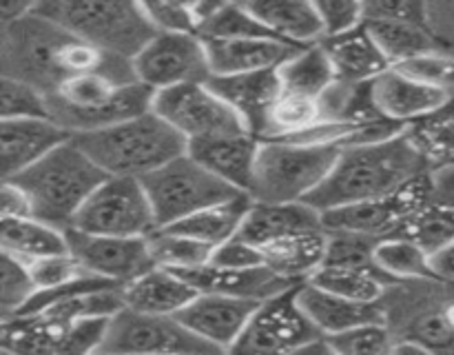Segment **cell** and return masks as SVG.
Wrapping results in <instances>:
<instances>
[{
  "label": "cell",
  "instance_id": "cell-4",
  "mask_svg": "<svg viewBox=\"0 0 454 355\" xmlns=\"http://www.w3.org/2000/svg\"><path fill=\"white\" fill-rule=\"evenodd\" d=\"M155 89L142 83H120L114 75H71L47 93L51 118L71 136L111 127L153 109Z\"/></svg>",
  "mask_w": 454,
  "mask_h": 355
},
{
  "label": "cell",
  "instance_id": "cell-29",
  "mask_svg": "<svg viewBox=\"0 0 454 355\" xmlns=\"http://www.w3.org/2000/svg\"><path fill=\"white\" fill-rule=\"evenodd\" d=\"M244 4L278 38L301 47L324 38L322 20L310 0H247Z\"/></svg>",
  "mask_w": 454,
  "mask_h": 355
},
{
  "label": "cell",
  "instance_id": "cell-44",
  "mask_svg": "<svg viewBox=\"0 0 454 355\" xmlns=\"http://www.w3.org/2000/svg\"><path fill=\"white\" fill-rule=\"evenodd\" d=\"M399 67L406 74L415 75V78L424 80V83L433 84V87L443 89L446 93H450L454 100V56L446 53L443 49H434V51L424 53V56H417L412 60L402 62Z\"/></svg>",
  "mask_w": 454,
  "mask_h": 355
},
{
  "label": "cell",
  "instance_id": "cell-55",
  "mask_svg": "<svg viewBox=\"0 0 454 355\" xmlns=\"http://www.w3.org/2000/svg\"><path fill=\"white\" fill-rule=\"evenodd\" d=\"M364 3H368V0H364Z\"/></svg>",
  "mask_w": 454,
  "mask_h": 355
},
{
  "label": "cell",
  "instance_id": "cell-50",
  "mask_svg": "<svg viewBox=\"0 0 454 355\" xmlns=\"http://www.w3.org/2000/svg\"><path fill=\"white\" fill-rule=\"evenodd\" d=\"M168 3L180 9L182 13H186L195 25V31H198L226 0H168Z\"/></svg>",
  "mask_w": 454,
  "mask_h": 355
},
{
  "label": "cell",
  "instance_id": "cell-26",
  "mask_svg": "<svg viewBox=\"0 0 454 355\" xmlns=\"http://www.w3.org/2000/svg\"><path fill=\"white\" fill-rule=\"evenodd\" d=\"M198 293L180 271L155 264L124 284V306L142 313L177 315Z\"/></svg>",
  "mask_w": 454,
  "mask_h": 355
},
{
  "label": "cell",
  "instance_id": "cell-11",
  "mask_svg": "<svg viewBox=\"0 0 454 355\" xmlns=\"http://www.w3.org/2000/svg\"><path fill=\"white\" fill-rule=\"evenodd\" d=\"M295 287L262 300L233 353H306L324 335L301 309Z\"/></svg>",
  "mask_w": 454,
  "mask_h": 355
},
{
  "label": "cell",
  "instance_id": "cell-41",
  "mask_svg": "<svg viewBox=\"0 0 454 355\" xmlns=\"http://www.w3.org/2000/svg\"><path fill=\"white\" fill-rule=\"evenodd\" d=\"M38 293L29 264L13 253L3 251L0 262V315L12 318L18 315L31 297Z\"/></svg>",
  "mask_w": 454,
  "mask_h": 355
},
{
  "label": "cell",
  "instance_id": "cell-20",
  "mask_svg": "<svg viewBox=\"0 0 454 355\" xmlns=\"http://www.w3.org/2000/svg\"><path fill=\"white\" fill-rule=\"evenodd\" d=\"M208 53V65L213 75L251 74V71L278 69L284 60L293 56L301 44L275 36L260 38H204Z\"/></svg>",
  "mask_w": 454,
  "mask_h": 355
},
{
  "label": "cell",
  "instance_id": "cell-17",
  "mask_svg": "<svg viewBox=\"0 0 454 355\" xmlns=\"http://www.w3.org/2000/svg\"><path fill=\"white\" fill-rule=\"evenodd\" d=\"M257 306L260 300L222 293H198L177 313V320L215 351H233Z\"/></svg>",
  "mask_w": 454,
  "mask_h": 355
},
{
  "label": "cell",
  "instance_id": "cell-25",
  "mask_svg": "<svg viewBox=\"0 0 454 355\" xmlns=\"http://www.w3.org/2000/svg\"><path fill=\"white\" fill-rule=\"evenodd\" d=\"M297 297H300L301 309L306 311V315L313 320V324L324 335L341 333L346 328L357 327V324L388 322V315H386L381 302L348 300V297H341L310 282L300 284Z\"/></svg>",
  "mask_w": 454,
  "mask_h": 355
},
{
  "label": "cell",
  "instance_id": "cell-35",
  "mask_svg": "<svg viewBox=\"0 0 454 355\" xmlns=\"http://www.w3.org/2000/svg\"><path fill=\"white\" fill-rule=\"evenodd\" d=\"M375 266L390 278L393 282L402 280H437L430 266V253L406 235H390V238L377 240L372 248Z\"/></svg>",
  "mask_w": 454,
  "mask_h": 355
},
{
  "label": "cell",
  "instance_id": "cell-31",
  "mask_svg": "<svg viewBox=\"0 0 454 355\" xmlns=\"http://www.w3.org/2000/svg\"><path fill=\"white\" fill-rule=\"evenodd\" d=\"M251 204V193L242 191V193L233 195V198L200 209V211L191 213L184 220H177L168 226L215 248L239 233Z\"/></svg>",
  "mask_w": 454,
  "mask_h": 355
},
{
  "label": "cell",
  "instance_id": "cell-37",
  "mask_svg": "<svg viewBox=\"0 0 454 355\" xmlns=\"http://www.w3.org/2000/svg\"><path fill=\"white\" fill-rule=\"evenodd\" d=\"M406 133L428 169H454V111H443L411 124Z\"/></svg>",
  "mask_w": 454,
  "mask_h": 355
},
{
  "label": "cell",
  "instance_id": "cell-5",
  "mask_svg": "<svg viewBox=\"0 0 454 355\" xmlns=\"http://www.w3.org/2000/svg\"><path fill=\"white\" fill-rule=\"evenodd\" d=\"M105 178L106 173L71 136L29 169L7 180L18 182L27 191L35 217L69 229L84 200Z\"/></svg>",
  "mask_w": 454,
  "mask_h": 355
},
{
  "label": "cell",
  "instance_id": "cell-10",
  "mask_svg": "<svg viewBox=\"0 0 454 355\" xmlns=\"http://www.w3.org/2000/svg\"><path fill=\"white\" fill-rule=\"evenodd\" d=\"M98 353H215L208 342L191 333L177 315H153L129 306L111 315Z\"/></svg>",
  "mask_w": 454,
  "mask_h": 355
},
{
  "label": "cell",
  "instance_id": "cell-18",
  "mask_svg": "<svg viewBox=\"0 0 454 355\" xmlns=\"http://www.w3.org/2000/svg\"><path fill=\"white\" fill-rule=\"evenodd\" d=\"M71 133L53 118H7L0 122L3 180L18 176L67 142Z\"/></svg>",
  "mask_w": 454,
  "mask_h": 355
},
{
  "label": "cell",
  "instance_id": "cell-32",
  "mask_svg": "<svg viewBox=\"0 0 454 355\" xmlns=\"http://www.w3.org/2000/svg\"><path fill=\"white\" fill-rule=\"evenodd\" d=\"M278 74L282 91L319 98V100L340 80L322 40L297 49L288 60L278 67Z\"/></svg>",
  "mask_w": 454,
  "mask_h": 355
},
{
  "label": "cell",
  "instance_id": "cell-34",
  "mask_svg": "<svg viewBox=\"0 0 454 355\" xmlns=\"http://www.w3.org/2000/svg\"><path fill=\"white\" fill-rule=\"evenodd\" d=\"M386 278L375 264L348 266V264H322L306 282L319 288L337 293L341 297L357 302H380L386 293Z\"/></svg>",
  "mask_w": 454,
  "mask_h": 355
},
{
  "label": "cell",
  "instance_id": "cell-39",
  "mask_svg": "<svg viewBox=\"0 0 454 355\" xmlns=\"http://www.w3.org/2000/svg\"><path fill=\"white\" fill-rule=\"evenodd\" d=\"M198 34L202 38H260V36H275L247 4L238 3V0H226L200 27Z\"/></svg>",
  "mask_w": 454,
  "mask_h": 355
},
{
  "label": "cell",
  "instance_id": "cell-51",
  "mask_svg": "<svg viewBox=\"0 0 454 355\" xmlns=\"http://www.w3.org/2000/svg\"><path fill=\"white\" fill-rule=\"evenodd\" d=\"M430 266L437 282H454V240L430 256Z\"/></svg>",
  "mask_w": 454,
  "mask_h": 355
},
{
  "label": "cell",
  "instance_id": "cell-54",
  "mask_svg": "<svg viewBox=\"0 0 454 355\" xmlns=\"http://www.w3.org/2000/svg\"><path fill=\"white\" fill-rule=\"evenodd\" d=\"M238 3H247V0H238Z\"/></svg>",
  "mask_w": 454,
  "mask_h": 355
},
{
  "label": "cell",
  "instance_id": "cell-6",
  "mask_svg": "<svg viewBox=\"0 0 454 355\" xmlns=\"http://www.w3.org/2000/svg\"><path fill=\"white\" fill-rule=\"evenodd\" d=\"M35 13L124 58L136 56L158 34L140 0H40Z\"/></svg>",
  "mask_w": 454,
  "mask_h": 355
},
{
  "label": "cell",
  "instance_id": "cell-52",
  "mask_svg": "<svg viewBox=\"0 0 454 355\" xmlns=\"http://www.w3.org/2000/svg\"><path fill=\"white\" fill-rule=\"evenodd\" d=\"M40 0H0V13H3V27L20 20L35 12Z\"/></svg>",
  "mask_w": 454,
  "mask_h": 355
},
{
  "label": "cell",
  "instance_id": "cell-38",
  "mask_svg": "<svg viewBox=\"0 0 454 355\" xmlns=\"http://www.w3.org/2000/svg\"><path fill=\"white\" fill-rule=\"evenodd\" d=\"M149 248L155 264L176 271H186L208 264L213 257V251H215L208 244L200 242V240L191 238L186 233H180V231L171 229V226H158L149 235Z\"/></svg>",
  "mask_w": 454,
  "mask_h": 355
},
{
  "label": "cell",
  "instance_id": "cell-16",
  "mask_svg": "<svg viewBox=\"0 0 454 355\" xmlns=\"http://www.w3.org/2000/svg\"><path fill=\"white\" fill-rule=\"evenodd\" d=\"M368 87H371L372 106L384 118L393 120L402 127H411V124L433 118L443 111H454L450 93L406 74L399 67L386 69L384 74L371 80Z\"/></svg>",
  "mask_w": 454,
  "mask_h": 355
},
{
  "label": "cell",
  "instance_id": "cell-7",
  "mask_svg": "<svg viewBox=\"0 0 454 355\" xmlns=\"http://www.w3.org/2000/svg\"><path fill=\"white\" fill-rule=\"evenodd\" d=\"M340 154V145L262 140L248 193L257 202L306 200L326 180Z\"/></svg>",
  "mask_w": 454,
  "mask_h": 355
},
{
  "label": "cell",
  "instance_id": "cell-1",
  "mask_svg": "<svg viewBox=\"0 0 454 355\" xmlns=\"http://www.w3.org/2000/svg\"><path fill=\"white\" fill-rule=\"evenodd\" d=\"M93 71L114 75L120 83L137 80L131 58L105 51L43 13L34 12L3 27V75L27 80L51 93L62 80Z\"/></svg>",
  "mask_w": 454,
  "mask_h": 355
},
{
  "label": "cell",
  "instance_id": "cell-42",
  "mask_svg": "<svg viewBox=\"0 0 454 355\" xmlns=\"http://www.w3.org/2000/svg\"><path fill=\"white\" fill-rule=\"evenodd\" d=\"M0 114L7 118H51L47 93L27 80L3 75L0 83Z\"/></svg>",
  "mask_w": 454,
  "mask_h": 355
},
{
  "label": "cell",
  "instance_id": "cell-13",
  "mask_svg": "<svg viewBox=\"0 0 454 355\" xmlns=\"http://www.w3.org/2000/svg\"><path fill=\"white\" fill-rule=\"evenodd\" d=\"M131 60L137 83L155 91L211 80L207 44L198 31H158Z\"/></svg>",
  "mask_w": 454,
  "mask_h": 355
},
{
  "label": "cell",
  "instance_id": "cell-3",
  "mask_svg": "<svg viewBox=\"0 0 454 355\" xmlns=\"http://www.w3.org/2000/svg\"><path fill=\"white\" fill-rule=\"evenodd\" d=\"M74 140L106 176L145 178L189 151V140L153 109Z\"/></svg>",
  "mask_w": 454,
  "mask_h": 355
},
{
  "label": "cell",
  "instance_id": "cell-30",
  "mask_svg": "<svg viewBox=\"0 0 454 355\" xmlns=\"http://www.w3.org/2000/svg\"><path fill=\"white\" fill-rule=\"evenodd\" d=\"M0 247L20 260L31 262L38 257L69 253V238L67 229L35 216L0 217Z\"/></svg>",
  "mask_w": 454,
  "mask_h": 355
},
{
  "label": "cell",
  "instance_id": "cell-47",
  "mask_svg": "<svg viewBox=\"0 0 454 355\" xmlns=\"http://www.w3.org/2000/svg\"><path fill=\"white\" fill-rule=\"evenodd\" d=\"M368 18H390V20L430 25L428 0H368L366 20Z\"/></svg>",
  "mask_w": 454,
  "mask_h": 355
},
{
  "label": "cell",
  "instance_id": "cell-19",
  "mask_svg": "<svg viewBox=\"0 0 454 355\" xmlns=\"http://www.w3.org/2000/svg\"><path fill=\"white\" fill-rule=\"evenodd\" d=\"M260 145L262 140L251 131L217 133V136L189 140V155H193L200 164L233 185L235 189L248 193Z\"/></svg>",
  "mask_w": 454,
  "mask_h": 355
},
{
  "label": "cell",
  "instance_id": "cell-45",
  "mask_svg": "<svg viewBox=\"0 0 454 355\" xmlns=\"http://www.w3.org/2000/svg\"><path fill=\"white\" fill-rule=\"evenodd\" d=\"M27 264H29V271L31 275H34V282L35 287H38V291H49V288L62 287V284H69L89 273V271H84L82 264L71 256V251L58 253V256L38 257V260L27 262Z\"/></svg>",
  "mask_w": 454,
  "mask_h": 355
},
{
  "label": "cell",
  "instance_id": "cell-12",
  "mask_svg": "<svg viewBox=\"0 0 454 355\" xmlns=\"http://www.w3.org/2000/svg\"><path fill=\"white\" fill-rule=\"evenodd\" d=\"M109 318H91L82 322H58L43 313H25L3 318L0 353H98Z\"/></svg>",
  "mask_w": 454,
  "mask_h": 355
},
{
  "label": "cell",
  "instance_id": "cell-43",
  "mask_svg": "<svg viewBox=\"0 0 454 355\" xmlns=\"http://www.w3.org/2000/svg\"><path fill=\"white\" fill-rule=\"evenodd\" d=\"M406 337L415 340L426 353H454V324L443 309L417 318L408 328Z\"/></svg>",
  "mask_w": 454,
  "mask_h": 355
},
{
  "label": "cell",
  "instance_id": "cell-15",
  "mask_svg": "<svg viewBox=\"0 0 454 355\" xmlns=\"http://www.w3.org/2000/svg\"><path fill=\"white\" fill-rule=\"evenodd\" d=\"M69 251L84 271L118 284H129L155 266L149 248V238H124V235L84 233L67 229Z\"/></svg>",
  "mask_w": 454,
  "mask_h": 355
},
{
  "label": "cell",
  "instance_id": "cell-14",
  "mask_svg": "<svg viewBox=\"0 0 454 355\" xmlns=\"http://www.w3.org/2000/svg\"><path fill=\"white\" fill-rule=\"evenodd\" d=\"M153 111L186 140L248 131L238 111L208 83H186L160 89L153 96Z\"/></svg>",
  "mask_w": 454,
  "mask_h": 355
},
{
  "label": "cell",
  "instance_id": "cell-27",
  "mask_svg": "<svg viewBox=\"0 0 454 355\" xmlns=\"http://www.w3.org/2000/svg\"><path fill=\"white\" fill-rule=\"evenodd\" d=\"M322 44L328 56H331L337 78L341 83H371V80H375L377 75L393 67L366 25H359L355 29L344 31V34L326 36V38H322Z\"/></svg>",
  "mask_w": 454,
  "mask_h": 355
},
{
  "label": "cell",
  "instance_id": "cell-46",
  "mask_svg": "<svg viewBox=\"0 0 454 355\" xmlns=\"http://www.w3.org/2000/svg\"><path fill=\"white\" fill-rule=\"evenodd\" d=\"M317 12L326 36L344 34L366 20V3L364 0H310Z\"/></svg>",
  "mask_w": 454,
  "mask_h": 355
},
{
  "label": "cell",
  "instance_id": "cell-53",
  "mask_svg": "<svg viewBox=\"0 0 454 355\" xmlns=\"http://www.w3.org/2000/svg\"><path fill=\"white\" fill-rule=\"evenodd\" d=\"M443 313H446V315H448V320H450V322L454 324V300L450 302V304L443 306Z\"/></svg>",
  "mask_w": 454,
  "mask_h": 355
},
{
  "label": "cell",
  "instance_id": "cell-21",
  "mask_svg": "<svg viewBox=\"0 0 454 355\" xmlns=\"http://www.w3.org/2000/svg\"><path fill=\"white\" fill-rule=\"evenodd\" d=\"M208 84L238 111L248 131L262 140L266 127H269L270 106L275 105V100L282 93L278 69L235 75H213Z\"/></svg>",
  "mask_w": 454,
  "mask_h": 355
},
{
  "label": "cell",
  "instance_id": "cell-9",
  "mask_svg": "<svg viewBox=\"0 0 454 355\" xmlns=\"http://www.w3.org/2000/svg\"><path fill=\"white\" fill-rule=\"evenodd\" d=\"M69 229L84 233L149 238L158 229V217L142 178L106 176L84 200Z\"/></svg>",
  "mask_w": 454,
  "mask_h": 355
},
{
  "label": "cell",
  "instance_id": "cell-28",
  "mask_svg": "<svg viewBox=\"0 0 454 355\" xmlns=\"http://www.w3.org/2000/svg\"><path fill=\"white\" fill-rule=\"evenodd\" d=\"M264 264L293 282H306L326 260L328 231H301L262 244Z\"/></svg>",
  "mask_w": 454,
  "mask_h": 355
},
{
  "label": "cell",
  "instance_id": "cell-40",
  "mask_svg": "<svg viewBox=\"0 0 454 355\" xmlns=\"http://www.w3.org/2000/svg\"><path fill=\"white\" fill-rule=\"evenodd\" d=\"M331 353L337 355H381L393 353L395 335L388 322H366L341 333L324 335Z\"/></svg>",
  "mask_w": 454,
  "mask_h": 355
},
{
  "label": "cell",
  "instance_id": "cell-36",
  "mask_svg": "<svg viewBox=\"0 0 454 355\" xmlns=\"http://www.w3.org/2000/svg\"><path fill=\"white\" fill-rule=\"evenodd\" d=\"M324 106L319 98L300 96V93L282 91L275 105L270 106L269 127L262 140H286L309 131L315 124L324 122Z\"/></svg>",
  "mask_w": 454,
  "mask_h": 355
},
{
  "label": "cell",
  "instance_id": "cell-24",
  "mask_svg": "<svg viewBox=\"0 0 454 355\" xmlns=\"http://www.w3.org/2000/svg\"><path fill=\"white\" fill-rule=\"evenodd\" d=\"M317 229H324L322 211L306 200H295V202H257L253 200L238 235L262 247V244L273 242L284 235Z\"/></svg>",
  "mask_w": 454,
  "mask_h": 355
},
{
  "label": "cell",
  "instance_id": "cell-49",
  "mask_svg": "<svg viewBox=\"0 0 454 355\" xmlns=\"http://www.w3.org/2000/svg\"><path fill=\"white\" fill-rule=\"evenodd\" d=\"M34 216V207L18 182L3 180V189H0V217H25Z\"/></svg>",
  "mask_w": 454,
  "mask_h": 355
},
{
  "label": "cell",
  "instance_id": "cell-48",
  "mask_svg": "<svg viewBox=\"0 0 454 355\" xmlns=\"http://www.w3.org/2000/svg\"><path fill=\"white\" fill-rule=\"evenodd\" d=\"M211 262L213 264L247 269V266L264 264V256H262V248L257 244H251L248 240L235 235V238L226 240L224 244L215 247Z\"/></svg>",
  "mask_w": 454,
  "mask_h": 355
},
{
  "label": "cell",
  "instance_id": "cell-23",
  "mask_svg": "<svg viewBox=\"0 0 454 355\" xmlns=\"http://www.w3.org/2000/svg\"><path fill=\"white\" fill-rule=\"evenodd\" d=\"M200 293H222V296L248 297V300H269L286 288L295 287L293 280L282 278L269 269L266 264L247 266V269H235V266L208 264L195 266V269L180 271Z\"/></svg>",
  "mask_w": 454,
  "mask_h": 355
},
{
  "label": "cell",
  "instance_id": "cell-33",
  "mask_svg": "<svg viewBox=\"0 0 454 355\" xmlns=\"http://www.w3.org/2000/svg\"><path fill=\"white\" fill-rule=\"evenodd\" d=\"M364 25L368 27L371 36L393 67L434 51V49H442L430 25L390 20V18H368L364 20Z\"/></svg>",
  "mask_w": 454,
  "mask_h": 355
},
{
  "label": "cell",
  "instance_id": "cell-2",
  "mask_svg": "<svg viewBox=\"0 0 454 355\" xmlns=\"http://www.w3.org/2000/svg\"><path fill=\"white\" fill-rule=\"evenodd\" d=\"M426 169L428 164L412 146L406 131L388 140L341 146L333 171L306 202L319 211H328L364 200H380L395 193Z\"/></svg>",
  "mask_w": 454,
  "mask_h": 355
},
{
  "label": "cell",
  "instance_id": "cell-22",
  "mask_svg": "<svg viewBox=\"0 0 454 355\" xmlns=\"http://www.w3.org/2000/svg\"><path fill=\"white\" fill-rule=\"evenodd\" d=\"M322 217L326 231L364 235V238H371L377 242V240L402 233L412 213L402 200V195L395 191V193L380 200H364V202L328 209V211H322Z\"/></svg>",
  "mask_w": 454,
  "mask_h": 355
},
{
  "label": "cell",
  "instance_id": "cell-8",
  "mask_svg": "<svg viewBox=\"0 0 454 355\" xmlns=\"http://www.w3.org/2000/svg\"><path fill=\"white\" fill-rule=\"evenodd\" d=\"M142 182L153 204L158 226L184 220L200 209L242 193L233 185L208 171L193 155H189V151L160 167L158 171L145 176Z\"/></svg>",
  "mask_w": 454,
  "mask_h": 355
}]
</instances>
